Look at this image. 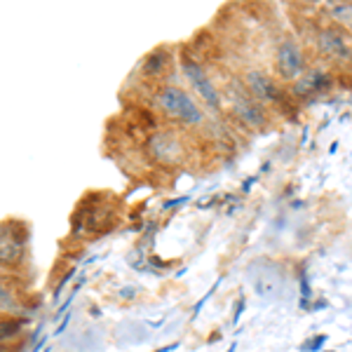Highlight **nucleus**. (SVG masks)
I'll return each mask as SVG.
<instances>
[{
	"mask_svg": "<svg viewBox=\"0 0 352 352\" xmlns=\"http://www.w3.org/2000/svg\"><path fill=\"white\" fill-rule=\"evenodd\" d=\"M153 104L169 120H176L179 124H186V127H197V124L204 122V113L197 106V101L186 89L176 87V85L157 87L155 96H153Z\"/></svg>",
	"mask_w": 352,
	"mask_h": 352,
	"instance_id": "f257e3e1",
	"label": "nucleus"
},
{
	"mask_svg": "<svg viewBox=\"0 0 352 352\" xmlns=\"http://www.w3.org/2000/svg\"><path fill=\"white\" fill-rule=\"evenodd\" d=\"M275 71L285 82H296L305 73V56L294 36H282L275 50Z\"/></svg>",
	"mask_w": 352,
	"mask_h": 352,
	"instance_id": "f03ea898",
	"label": "nucleus"
},
{
	"mask_svg": "<svg viewBox=\"0 0 352 352\" xmlns=\"http://www.w3.org/2000/svg\"><path fill=\"white\" fill-rule=\"evenodd\" d=\"M181 71H184V78L188 80V85L195 89V94L200 96L204 104H207L209 109L219 111L221 104H223V99H221V92L217 89V85H214L212 78L207 76V71L202 68L200 61H197L195 56L184 54L181 56Z\"/></svg>",
	"mask_w": 352,
	"mask_h": 352,
	"instance_id": "7ed1b4c3",
	"label": "nucleus"
},
{
	"mask_svg": "<svg viewBox=\"0 0 352 352\" xmlns=\"http://www.w3.org/2000/svg\"><path fill=\"white\" fill-rule=\"evenodd\" d=\"M242 85L247 87V92L258 99L261 104H275L282 106L287 104L289 94L280 87V82L270 76V73L261 71V68H249L242 76Z\"/></svg>",
	"mask_w": 352,
	"mask_h": 352,
	"instance_id": "20e7f679",
	"label": "nucleus"
},
{
	"mask_svg": "<svg viewBox=\"0 0 352 352\" xmlns=\"http://www.w3.org/2000/svg\"><path fill=\"white\" fill-rule=\"evenodd\" d=\"M315 43H317V52L324 56V59H331L336 64H350L352 61V41L345 28L333 24L320 28Z\"/></svg>",
	"mask_w": 352,
	"mask_h": 352,
	"instance_id": "39448f33",
	"label": "nucleus"
},
{
	"mask_svg": "<svg viewBox=\"0 0 352 352\" xmlns=\"http://www.w3.org/2000/svg\"><path fill=\"white\" fill-rule=\"evenodd\" d=\"M228 101H230L232 113H235V116L240 118L244 124H249V127H254V129H263L265 124H268V113H265V106L261 104L258 99H254V96L247 92V87H244V85H240L237 89L230 87Z\"/></svg>",
	"mask_w": 352,
	"mask_h": 352,
	"instance_id": "423d86ee",
	"label": "nucleus"
},
{
	"mask_svg": "<svg viewBox=\"0 0 352 352\" xmlns=\"http://www.w3.org/2000/svg\"><path fill=\"white\" fill-rule=\"evenodd\" d=\"M331 85H333L331 73L322 71V68H312V71H305L303 76L292 85V94H294V99H308V96L329 92Z\"/></svg>",
	"mask_w": 352,
	"mask_h": 352,
	"instance_id": "0eeeda50",
	"label": "nucleus"
},
{
	"mask_svg": "<svg viewBox=\"0 0 352 352\" xmlns=\"http://www.w3.org/2000/svg\"><path fill=\"white\" fill-rule=\"evenodd\" d=\"M148 153L162 164H174L184 155V146L172 132H155L148 141Z\"/></svg>",
	"mask_w": 352,
	"mask_h": 352,
	"instance_id": "6e6552de",
	"label": "nucleus"
},
{
	"mask_svg": "<svg viewBox=\"0 0 352 352\" xmlns=\"http://www.w3.org/2000/svg\"><path fill=\"white\" fill-rule=\"evenodd\" d=\"M21 252H24V237H19L12 228V223L3 226V242H0V261L3 265H12L19 261Z\"/></svg>",
	"mask_w": 352,
	"mask_h": 352,
	"instance_id": "1a4fd4ad",
	"label": "nucleus"
},
{
	"mask_svg": "<svg viewBox=\"0 0 352 352\" xmlns=\"http://www.w3.org/2000/svg\"><path fill=\"white\" fill-rule=\"evenodd\" d=\"M169 61H172V56L167 54V50L157 47V50H153V52L144 59L141 73L146 76V80H157V78L164 76V71H167Z\"/></svg>",
	"mask_w": 352,
	"mask_h": 352,
	"instance_id": "9d476101",
	"label": "nucleus"
},
{
	"mask_svg": "<svg viewBox=\"0 0 352 352\" xmlns=\"http://www.w3.org/2000/svg\"><path fill=\"white\" fill-rule=\"evenodd\" d=\"M324 14L333 21V26H352V3H329L324 5Z\"/></svg>",
	"mask_w": 352,
	"mask_h": 352,
	"instance_id": "9b49d317",
	"label": "nucleus"
},
{
	"mask_svg": "<svg viewBox=\"0 0 352 352\" xmlns=\"http://www.w3.org/2000/svg\"><path fill=\"white\" fill-rule=\"evenodd\" d=\"M24 327V320H5L3 322V340H8L10 336H14L19 329Z\"/></svg>",
	"mask_w": 352,
	"mask_h": 352,
	"instance_id": "f8f14e48",
	"label": "nucleus"
},
{
	"mask_svg": "<svg viewBox=\"0 0 352 352\" xmlns=\"http://www.w3.org/2000/svg\"><path fill=\"white\" fill-rule=\"evenodd\" d=\"M76 272H78V268H76V265H73V268L68 270L66 275H64V277H61V280H59V285H56V289H54V296H52V300H54V303H59V296H61V292H64L68 282L73 280V275H76Z\"/></svg>",
	"mask_w": 352,
	"mask_h": 352,
	"instance_id": "ddd939ff",
	"label": "nucleus"
},
{
	"mask_svg": "<svg viewBox=\"0 0 352 352\" xmlns=\"http://www.w3.org/2000/svg\"><path fill=\"white\" fill-rule=\"evenodd\" d=\"M219 282H221V277H219V280H217V285H214L212 289H209V292L204 294V296H202V298H200V300H197V303H195V308H192V320H197V315H200V312H202L204 303H207V300L212 298V294H214V292H217V289H219Z\"/></svg>",
	"mask_w": 352,
	"mask_h": 352,
	"instance_id": "4468645a",
	"label": "nucleus"
},
{
	"mask_svg": "<svg viewBox=\"0 0 352 352\" xmlns=\"http://www.w3.org/2000/svg\"><path fill=\"white\" fill-rule=\"evenodd\" d=\"M310 340H312V343L303 345V350H305V352H317V350L322 348V345L327 343V333H317V336H315V338H310Z\"/></svg>",
	"mask_w": 352,
	"mask_h": 352,
	"instance_id": "2eb2a0df",
	"label": "nucleus"
},
{
	"mask_svg": "<svg viewBox=\"0 0 352 352\" xmlns=\"http://www.w3.org/2000/svg\"><path fill=\"white\" fill-rule=\"evenodd\" d=\"M244 308H247V303H244V298H240V300H237V310H235V315H232V324H237V322H240V317H242Z\"/></svg>",
	"mask_w": 352,
	"mask_h": 352,
	"instance_id": "dca6fc26",
	"label": "nucleus"
},
{
	"mask_svg": "<svg viewBox=\"0 0 352 352\" xmlns=\"http://www.w3.org/2000/svg\"><path fill=\"white\" fill-rule=\"evenodd\" d=\"M184 202H188V195H184V197H176V200H167L162 204V209H169V207H179V204H184Z\"/></svg>",
	"mask_w": 352,
	"mask_h": 352,
	"instance_id": "f3484780",
	"label": "nucleus"
},
{
	"mask_svg": "<svg viewBox=\"0 0 352 352\" xmlns=\"http://www.w3.org/2000/svg\"><path fill=\"white\" fill-rule=\"evenodd\" d=\"M68 322H71V312H66V317H64V320H61V324L54 329V336H59V333L64 331V329L68 327Z\"/></svg>",
	"mask_w": 352,
	"mask_h": 352,
	"instance_id": "a211bd4d",
	"label": "nucleus"
},
{
	"mask_svg": "<svg viewBox=\"0 0 352 352\" xmlns=\"http://www.w3.org/2000/svg\"><path fill=\"white\" fill-rule=\"evenodd\" d=\"M256 179H258V176H249V179L242 184V192H249V188H252V186L256 184Z\"/></svg>",
	"mask_w": 352,
	"mask_h": 352,
	"instance_id": "6ab92c4d",
	"label": "nucleus"
},
{
	"mask_svg": "<svg viewBox=\"0 0 352 352\" xmlns=\"http://www.w3.org/2000/svg\"><path fill=\"white\" fill-rule=\"evenodd\" d=\"M179 345H181V340H176V343H172V345H164V348H160L157 352H174L176 348H179Z\"/></svg>",
	"mask_w": 352,
	"mask_h": 352,
	"instance_id": "aec40b11",
	"label": "nucleus"
},
{
	"mask_svg": "<svg viewBox=\"0 0 352 352\" xmlns=\"http://www.w3.org/2000/svg\"><path fill=\"white\" fill-rule=\"evenodd\" d=\"M327 308V300H317L315 305H310V310L312 312H317V310H324Z\"/></svg>",
	"mask_w": 352,
	"mask_h": 352,
	"instance_id": "412c9836",
	"label": "nucleus"
},
{
	"mask_svg": "<svg viewBox=\"0 0 352 352\" xmlns=\"http://www.w3.org/2000/svg\"><path fill=\"white\" fill-rule=\"evenodd\" d=\"M45 340H50V338H47V336H43V338L38 340V343H36V345H33V348H31V352H38V350H41L43 345H45Z\"/></svg>",
	"mask_w": 352,
	"mask_h": 352,
	"instance_id": "4be33fe9",
	"label": "nucleus"
},
{
	"mask_svg": "<svg viewBox=\"0 0 352 352\" xmlns=\"http://www.w3.org/2000/svg\"><path fill=\"white\" fill-rule=\"evenodd\" d=\"M134 296V289H124L122 292V298H132Z\"/></svg>",
	"mask_w": 352,
	"mask_h": 352,
	"instance_id": "5701e85b",
	"label": "nucleus"
},
{
	"mask_svg": "<svg viewBox=\"0 0 352 352\" xmlns=\"http://www.w3.org/2000/svg\"><path fill=\"white\" fill-rule=\"evenodd\" d=\"M336 151H338V141H333L331 148H329V153H336Z\"/></svg>",
	"mask_w": 352,
	"mask_h": 352,
	"instance_id": "b1692460",
	"label": "nucleus"
},
{
	"mask_svg": "<svg viewBox=\"0 0 352 352\" xmlns=\"http://www.w3.org/2000/svg\"><path fill=\"white\" fill-rule=\"evenodd\" d=\"M235 350H237V343H230V348L226 350V352H235Z\"/></svg>",
	"mask_w": 352,
	"mask_h": 352,
	"instance_id": "393cba45",
	"label": "nucleus"
}]
</instances>
